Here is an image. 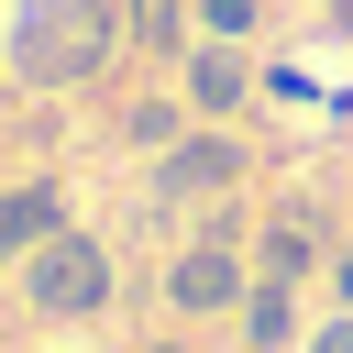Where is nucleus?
Returning a JSON list of instances; mask_svg holds the SVG:
<instances>
[{
  "mask_svg": "<svg viewBox=\"0 0 353 353\" xmlns=\"http://www.w3.org/2000/svg\"><path fill=\"white\" fill-rule=\"evenodd\" d=\"M232 188H243V143L221 121H199V132H176L154 154V199H232Z\"/></svg>",
  "mask_w": 353,
  "mask_h": 353,
  "instance_id": "nucleus-3",
  "label": "nucleus"
},
{
  "mask_svg": "<svg viewBox=\"0 0 353 353\" xmlns=\"http://www.w3.org/2000/svg\"><path fill=\"white\" fill-rule=\"evenodd\" d=\"M243 342H254V353H298V287H287V276H254V298H243Z\"/></svg>",
  "mask_w": 353,
  "mask_h": 353,
  "instance_id": "nucleus-7",
  "label": "nucleus"
},
{
  "mask_svg": "<svg viewBox=\"0 0 353 353\" xmlns=\"http://www.w3.org/2000/svg\"><path fill=\"white\" fill-rule=\"evenodd\" d=\"M132 44L176 55V44H188V0H132Z\"/></svg>",
  "mask_w": 353,
  "mask_h": 353,
  "instance_id": "nucleus-10",
  "label": "nucleus"
},
{
  "mask_svg": "<svg viewBox=\"0 0 353 353\" xmlns=\"http://www.w3.org/2000/svg\"><path fill=\"white\" fill-rule=\"evenodd\" d=\"M176 132H188V99H121V143L132 154H165Z\"/></svg>",
  "mask_w": 353,
  "mask_h": 353,
  "instance_id": "nucleus-9",
  "label": "nucleus"
},
{
  "mask_svg": "<svg viewBox=\"0 0 353 353\" xmlns=\"http://www.w3.org/2000/svg\"><path fill=\"white\" fill-rule=\"evenodd\" d=\"M331 22H342V33H353V0H331Z\"/></svg>",
  "mask_w": 353,
  "mask_h": 353,
  "instance_id": "nucleus-14",
  "label": "nucleus"
},
{
  "mask_svg": "<svg viewBox=\"0 0 353 353\" xmlns=\"http://www.w3.org/2000/svg\"><path fill=\"white\" fill-rule=\"evenodd\" d=\"M309 265H320V232L287 210V221H265V243H254V276H287V287H309Z\"/></svg>",
  "mask_w": 353,
  "mask_h": 353,
  "instance_id": "nucleus-8",
  "label": "nucleus"
},
{
  "mask_svg": "<svg viewBox=\"0 0 353 353\" xmlns=\"http://www.w3.org/2000/svg\"><path fill=\"white\" fill-rule=\"evenodd\" d=\"M110 44H121V0H11V33H0L22 88H88Z\"/></svg>",
  "mask_w": 353,
  "mask_h": 353,
  "instance_id": "nucleus-1",
  "label": "nucleus"
},
{
  "mask_svg": "<svg viewBox=\"0 0 353 353\" xmlns=\"http://www.w3.org/2000/svg\"><path fill=\"white\" fill-rule=\"evenodd\" d=\"M254 99V66L232 55V44H199L188 55V121H221V110H243Z\"/></svg>",
  "mask_w": 353,
  "mask_h": 353,
  "instance_id": "nucleus-6",
  "label": "nucleus"
},
{
  "mask_svg": "<svg viewBox=\"0 0 353 353\" xmlns=\"http://www.w3.org/2000/svg\"><path fill=\"white\" fill-rule=\"evenodd\" d=\"M22 298H33L44 320H99V309H110V243L77 232V221L44 232V243L22 254Z\"/></svg>",
  "mask_w": 353,
  "mask_h": 353,
  "instance_id": "nucleus-2",
  "label": "nucleus"
},
{
  "mask_svg": "<svg viewBox=\"0 0 353 353\" xmlns=\"http://www.w3.org/2000/svg\"><path fill=\"white\" fill-rule=\"evenodd\" d=\"M44 232H66V188H55V176H22V188H0V265H22Z\"/></svg>",
  "mask_w": 353,
  "mask_h": 353,
  "instance_id": "nucleus-5",
  "label": "nucleus"
},
{
  "mask_svg": "<svg viewBox=\"0 0 353 353\" xmlns=\"http://www.w3.org/2000/svg\"><path fill=\"white\" fill-rule=\"evenodd\" d=\"M188 11H199V33H210V44H243V33L265 22V0H188Z\"/></svg>",
  "mask_w": 353,
  "mask_h": 353,
  "instance_id": "nucleus-11",
  "label": "nucleus"
},
{
  "mask_svg": "<svg viewBox=\"0 0 353 353\" xmlns=\"http://www.w3.org/2000/svg\"><path fill=\"white\" fill-rule=\"evenodd\" d=\"M331 287H342V309H353V254H342V265H331Z\"/></svg>",
  "mask_w": 353,
  "mask_h": 353,
  "instance_id": "nucleus-13",
  "label": "nucleus"
},
{
  "mask_svg": "<svg viewBox=\"0 0 353 353\" xmlns=\"http://www.w3.org/2000/svg\"><path fill=\"white\" fill-rule=\"evenodd\" d=\"M298 353H353V309H331V320H309V331H298Z\"/></svg>",
  "mask_w": 353,
  "mask_h": 353,
  "instance_id": "nucleus-12",
  "label": "nucleus"
},
{
  "mask_svg": "<svg viewBox=\"0 0 353 353\" xmlns=\"http://www.w3.org/2000/svg\"><path fill=\"white\" fill-rule=\"evenodd\" d=\"M165 298H176L188 320H221V309H243V298H254V265L232 254V232H221V243H188V254H176V276H165Z\"/></svg>",
  "mask_w": 353,
  "mask_h": 353,
  "instance_id": "nucleus-4",
  "label": "nucleus"
},
{
  "mask_svg": "<svg viewBox=\"0 0 353 353\" xmlns=\"http://www.w3.org/2000/svg\"><path fill=\"white\" fill-rule=\"evenodd\" d=\"M0 77H11V55H0Z\"/></svg>",
  "mask_w": 353,
  "mask_h": 353,
  "instance_id": "nucleus-15",
  "label": "nucleus"
}]
</instances>
